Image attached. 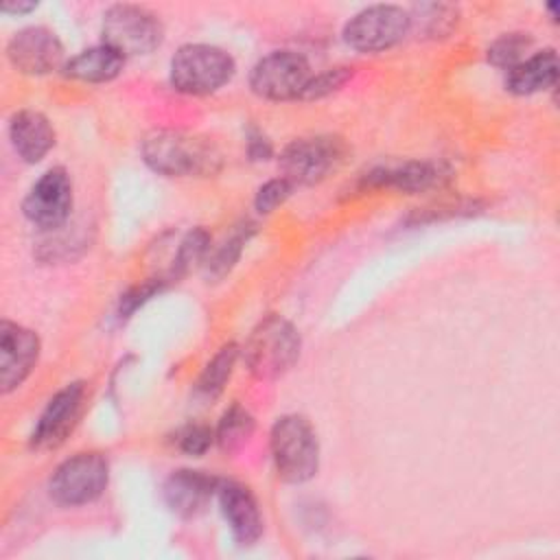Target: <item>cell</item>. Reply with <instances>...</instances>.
<instances>
[{
    "label": "cell",
    "mask_w": 560,
    "mask_h": 560,
    "mask_svg": "<svg viewBox=\"0 0 560 560\" xmlns=\"http://www.w3.org/2000/svg\"><path fill=\"white\" fill-rule=\"evenodd\" d=\"M140 153L144 164L164 177H210L223 166V155L214 142L173 129L147 133Z\"/></svg>",
    "instance_id": "6da1fadb"
},
{
    "label": "cell",
    "mask_w": 560,
    "mask_h": 560,
    "mask_svg": "<svg viewBox=\"0 0 560 560\" xmlns=\"http://www.w3.org/2000/svg\"><path fill=\"white\" fill-rule=\"evenodd\" d=\"M300 350L298 328L280 315H267L249 332L243 346V361L254 378L273 381L295 365Z\"/></svg>",
    "instance_id": "7a4b0ae2"
},
{
    "label": "cell",
    "mask_w": 560,
    "mask_h": 560,
    "mask_svg": "<svg viewBox=\"0 0 560 560\" xmlns=\"http://www.w3.org/2000/svg\"><path fill=\"white\" fill-rule=\"evenodd\" d=\"M271 459L278 477L287 483H304L317 475L319 442L308 418L300 413L280 416L269 433Z\"/></svg>",
    "instance_id": "3957f363"
},
{
    "label": "cell",
    "mask_w": 560,
    "mask_h": 560,
    "mask_svg": "<svg viewBox=\"0 0 560 560\" xmlns=\"http://www.w3.org/2000/svg\"><path fill=\"white\" fill-rule=\"evenodd\" d=\"M171 85L182 94L206 96L232 81L236 63L230 52L212 44H184L171 59Z\"/></svg>",
    "instance_id": "277c9868"
},
{
    "label": "cell",
    "mask_w": 560,
    "mask_h": 560,
    "mask_svg": "<svg viewBox=\"0 0 560 560\" xmlns=\"http://www.w3.org/2000/svg\"><path fill=\"white\" fill-rule=\"evenodd\" d=\"M109 481L107 457L98 451H81L63 459L48 481V494L63 508H79L96 501Z\"/></svg>",
    "instance_id": "5b68a950"
},
{
    "label": "cell",
    "mask_w": 560,
    "mask_h": 560,
    "mask_svg": "<svg viewBox=\"0 0 560 560\" xmlns=\"http://www.w3.org/2000/svg\"><path fill=\"white\" fill-rule=\"evenodd\" d=\"M348 147L343 138L332 133L298 138L280 153V171L293 186H313L324 182L346 160Z\"/></svg>",
    "instance_id": "8992f818"
},
{
    "label": "cell",
    "mask_w": 560,
    "mask_h": 560,
    "mask_svg": "<svg viewBox=\"0 0 560 560\" xmlns=\"http://www.w3.org/2000/svg\"><path fill=\"white\" fill-rule=\"evenodd\" d=\"M103 44L122 57L149 55L164 39L162 20L140 4H112L103 13Z\"/></svg>",
    "instance_id": "52a82bcc"
},
{
    "label": "cell",
    "mask_w": 560,
    "mask_h": 560,
    "mask_svg": "<svg viewBox=\"0 0 560 560\" xmlns=\"http://www.w3.org/2000/svg\"><path fill=\"white\" fill-rule=\"evenodd\" d=\"M411 31V15L396 4H372L343 24V42L359 52H383Z\"/></svg>",
    "instance_id": "ba28073f"
},
{
    "label": "cell",
    "mask_w": 560,
    "mask_h": 560,
    "mask_svg": "<svg viewBox=\"0 0 560 560\" xmlns=\"http://www.w3.org/2000/svg\"><path fill=\"white\" fill-rule=\"evenodd\" d=\"M311 79L308 61L293 50H273L256 61L249 72V88L265 101L300 98Z\"/></svg>",
    "instance_id": "9c48e42d"
},
{
    "label": "cell",
    "mask_w": 560,
    "mask_h": 560,
    "mask_svg": "<svg viewBox=\"0 0 560 560\" xmlns=\"http://www.w3.org/2000/svg\"><path fill=\"white\" fill-rule=\"evenodd\" d=\"M74 203L72 179L66 168L52 166L31 186L22 201L24 217L39 230L55 232L70 219Z\"/></svg>",
    "instance_id": "30bf717a"
},
{
    "label": "cell",
    "mask_w": 560,
    "mask_h": 560,
    "mask_svg": "<svg viewBox=\"0 0 560 560\" xmlns=\"http://www.w3.org/2000/svg\"><path fill=\"white\" fill-rule=\"evenodd\" d=\"M7 59L18 72L31 77L50 74L66 66L63 44L46 26L20 28L7 44Z\"/></svg>",
    "instance_id": "8fae6325"
},
{
    "label": "cell",
    "mask_w": 560,
    "mask_h": 560,
    "mask_svg": "<svg viewBox=\"0 0 560 560\" xmlns=\"http://www.w3.org/2000/svg\"><path fill=\"white\" fill-rule=\"evenodd\" d=\"M83 398L85 385L79 381L59 389L39 413L31 431V446L37 451H50L61 446L79 422Z\"/></svg>",
    "instance_id": "7c38bea8"
},
{
    "label": "cell",
    "mask_w": 560,
    "mask_h": 560,
    "mask_svg": "<svg viewBox=\"0 0 560 560\" xmlns=\"http://www.w3.org/2000/svg\"><path fill=\"white\" fill-rule=\"evenodd\" d=\"M39 337L15 322L2 319L0 324V389L11 394L18 389L39 359Z\"/></svg>",
    "instance_id": "4fadbf2b"
},
{
    "label": "cell",
    "mask_w": 560,
    "mask_h": 560,
    "mask_svg": "<svg viewBox=\"0 0 560 560\" xmlns=\"http://www.w3.org/2000/svg\"><path fill=\"white\" fill-rule=\"evenodd\" d=\"M444 177V168L435 162L424 160H407L398 164H383L374 166L372 171L363 173L357 182L361 192L368 190H398L407 195H418L440 186Z\"/></svg>",
    "instance_id": "5bb4252c"
},
{
    "label": "cell",
    "mask_w": 560,
    "mask_h": 560,
    "mask_svg": "<svg viewBox=\"0 0 560 560\" xmlns=\"http://www.w3.org/2000/svg\"><path fill=\"white\" fill-rule=\"evenodd\" d=\"M221 514L238 545H254L265 532L262 512L254 492L238 481H221L219 490Z\"/></svg>",
    "instance_id": "9a60e30c"
},
{
    "label": "cell",
    "mask_w": 560,
    "mask_h": 560,
    "mask_svg": "<svg viewBox=\"0 0 560 560\" xmlns=\"http://www.w3.org/2000/svg\"><path fill=\"white\" fill-rule=\"evenodd\" d=\"M219 483L221 481L217 477L203 470L179 468L166 477L162 486V497L173 514H177L179 518H195L208 508L210 499L219 490Z\"/></svg>",
    "instance_id": "2e32d148"
},
{
    "label": "cell",
    "mask_w": 560,
    "mask_h": 560,
    "mask_svg": "<svg viewBox=\"0 0 560 560\" xmlns=\"http://www.w3.org/2000/svg\"><path fill=\"white\" fill-rule=\"evenodd\" d=\"M55 127L35 109H20L9 118V140L18 158L26 164L42 162L55 147Z\"/></svg>",
    "instance_id": "e0dca14e"
},
{
    "label": "cell",
    "mask_w": 560,
    "mask_h": 560,
    "mask_svg": "<svg viewBox=\"0 0 560 560\" xmlns=\"http://www.w3.org/2000/svg\"><path fill=\"white\" fill-rule=\"evenodd\" d=\"M558 81V55L553 48L538 50L505 72V90L516 96H529L551 90Z\"/></svg>",
    "instance_id": "ac0fdd59"
},
{
    "label": "cell",
    "mask_w": 560,
    "mask_h": 560,
    "mask_svg": "<svg viewBox=\"0 0 560 560\" xmlns=\"http://www.w3.org/2000/svg\"><path fill=\"white\" fill-rule=\"evenodd\" d=\"M125 57L114 48L98 44L88 50H81L61 68L66 77L83 83H107L122 72Z\"/></svg>",
    "instance_id": "d6986e66"
},
{
    "label": "cell",
    "mask_w": 560,
    "mask_h": 560,
    "mask_svg": "<svg viewBox=\"0 0 560 560\" xmlns=\"http://www.w3.org/2000/svg\"><path fill=\"white\" fill-rule=\"evenodd\" d=\"M238 354H241V350L234 341L223 343L214 352V357L206 363L203 372L199 374V378L195 383V396L201 400H214L223 392L225 383L230 381Z\"/></svg>",
    "instance_id": "ffe728a7"
},
{
    "label": "cell",
    "mask_w": 560,
    "mask_h": 560,
    "mask_svg": "<svg viewBox=\"0 0 560 560\" xmlns=\"http://www.w3.org/2000/svg\"><path fill=\"white\" fill-rule=\"evenodd\" d=\"M254 223L245 221L243 225L234 228V232L219 245L214 247L212 252H208V258L203 260L206 265V278L217 282V280H223L232 269L234 265L238 262L241 254H243V247L245 243L249 241V236L254 234Z\"/></svg>",
    "instance_id": "44dd1931"
},
{
    "label": "cell",
    "mask_w": 560,
    "mask_h": 560,
    "mask_svg": "<svg viewBox=\"0 0 560 560\" xmlns=\"http://www.w3.org/2000/svg\"><path fill=\"white\" fill-rule=\"evenodd\" d=\"M254 433V418L252 413L238 405L232 402L223 416L219 418V424L214 429V440L223 453H236Z\"/></svg>",
    "instance_id": "7402d4cb"
},
{
    "label": "cell",
    "mask_w": 560,
    "mask_h": 560,
    "mask_svg": "<svg viewBox=\"0 0 560 560\" xmlns=\"http://www.w3.org/2000/svg\"><path fill=\"white\" fill-rule=\"evenodd\" d=\"M210 252V234L203 228L190 230L182 241L173 258V267L168 278L175 282L177 278H184L195 265L203 262Z\"/></svg>",
    "instance_id": "603a6c76"
},
{
    "label": "cell",
    "mask_w": 560,
    "mask_h": 560,
    "mask_svg": "<svg viewBox=\"0 0 560 560\" xmlns=\"http://www.w3.org/2000/svg\"><path fill=\"white\" fill-rule=\"evenodd\" d=\"M411 28L420 24V31L429 37L448 35L457 26V9L451 4H420L409 11Z\"/></svg>",
    "instance_id": "cb8c5ba5"
},
{
    "label": "cell",
    "mask_w": 560,
    "mask_h": 560,
    "mask_svg": "<svg viewBox=\"0 0 560 560\" xmlns=\"http://www.w3.org/2000/svg\"><path fill=\"white\" fill-rule=\"evenodd\" d=\"M532 50V35L529 33H505L499 39H494L488 48V61L497 68L510 70L518 61L525 59V55Z\"/></svg>",
    "instance_id": "d4e9b609"
},
{
    "label": "cell",
    "mask_w": 560,
    "mask_h": 560,
    "mask_svg": "<svg viewBox=\"0 0 560 560\" xmlns=\"http://www.w3.org/2000/svg\"><path fill=\"white\" fill-rule=\"evenodd\" d=\"M350 77H352V68H328V70H322L319 74H311L300 98L313 101V98L328 96L339 88H343L350 81Z\"/></svg>",
    "instance_id": "484cf974"
},
{
    "label": "cell",
    "mask_w": 560,
    "mask_h": 560,
    "mask_svg": "<svg viewBox=\"0 0 560 560\" xmlns=\"http://www.w3.org/2000/svg\"><path fill=\"white\" fill-rule=\"evenodd\" d=\"M168 282H173L171 278H149L136 287H131L122 298H120V304H118V317L120 319H127L136 313L138 306H142L144 302H149L153 295H158Z\"/></svg>",
    "instance_id": "4316f807"
},
{
    "label": "cell",
    "mask_w": 560,
    "mask_h": 560,
    "mask_svg": "<svg viewBox=\"0 0 560 560\" xmlns=\"http://www.w3.org/2000/svg\"><path fill=\"white\" fill-rule=\"evenodd\" d=\"M293 184L287 179V177H273L269 182H265L258 190H256V197H254V208L260 212V214H269L273 212L278 206H282L291 192H293Z\"/></svg>",
    "instance_id": "83f0119b"
},
{
    "label": "cell",
    "mask_w": 560,
    "mask_h": 560,
    "mask_svg": "<svg viewBox=\"0 0 560 560\" xmlns=\"http://www.w3.org/2000/svg\"><path fill=\"white\" fill-rule=\"evenodd\" d=\"M214 440V431L208 424H186L177 431V448L190 457H201Z\"/></svg>",
    "instance_id": "f1b7e54d"
},
{
    "label": "cell",
    "mask_w": 560,
    "mask_h": 560,
    "mask_svg": "<svg viewBox=\"0 0 560 560\" xmlns=\"http://www.w3.org/2000/svg\"><path fill=\"white\" fill-rule=\"evenodd\" d=\"M247 155L254 162L271 158V142L258 129H252L249 136H247Z\"/></svg>",
    "instance_id": "f546056e"
},
{
    "label": "cell",
    "mask_w": 560,
    "mask_h": 560,
    "mask_svg": "<svg viewBox=\"0 0 560 560\" xmlns=\"http://www.w3.org/2000/svg\"><path fill=\"white\" fill-rule=\"evenodd\" d=\"M37 4L35 2H4L0 7L2 13H11V15H20V13H28L33 11Z\"/></svg>",
    "instance_id": "4dcf8cb0"
}]
</instances>
